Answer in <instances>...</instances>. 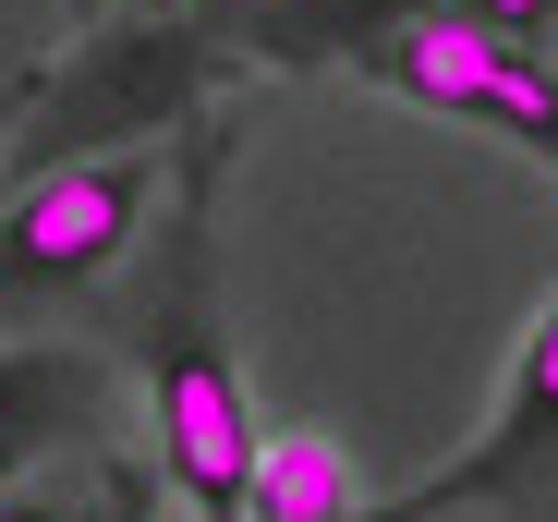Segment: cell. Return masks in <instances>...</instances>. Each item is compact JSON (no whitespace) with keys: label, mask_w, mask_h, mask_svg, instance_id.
Returning a JSON list of instances; mask_svg holds the SVG:
<instances>
[{"label":"cell","mask_w":558,"mask_h":522,"mask_svg":"<svg viewBox=\"0 0 558 522\" xmlns=\"http://www.w3.org/2000/svg\"><path fill=\"white\" fill-rule=\"evenodd\" d=\"M207 170H219V134L182 146V183H170V243H158V304H146V425H158V474L195 522H243V486H255V413H243V377L219 353V268H207Z\"/></svg>","instance_id":"6da1fadb"},{"label":"cell","mask_w":558,"mask_h":522,"mask_svg":"<svg viewBox=\"0 0 558 522\" xmlns=\"http://www.w3.org/2000/svg\"><path fill=\"white\" fill-rule=\"evenodd\" d=\"M134 13H158V25H170V13H195V0H134Z\"/></svg>","instance_id":"52a82bcc"},{"label":"cell","mask_w":558,"mask_h":522,"mask_svg":"<svg viewBox=\"0 0 558 522\" xmlns=\"http://www.w3.org/2000/svg\"><path fill=\"white\" fill-rule=\"evenodd\" d=\"M449 13H474V25H498V37H558V0H449Z\"/></svg>","instance_id":"5b68a950"},{"label":"cell","mask_w":558,"mask_h":522,"mask_svg":"<svg viewBox=\"0 0 558 522\" xmlns=\"http://www.w3.org/2000/svg\"><path fill=\"white\" fill-rule=\"evenodd\" d=\"M0 522H98V510L61 498V486H0Z\"/></svg>","instance_id":"8992f818"},{"label":"cell","mask_w":558,"mask_h":522,"mask_svg":"<svg viewBox=\"0 0 558 522\" xmlns=\"http://www.w3.org/2000/svg\"><path fill=\"white\" fill-rule=\"evenodd\" d=\"M243 522H377L364 510V462L328 438V425H279V438L255 450Z\"/></svg>","instance_id":"277c9868"},{"label":"cell","mask_w":558,"mask_h":522,"mask_svg":"<svg viewBox=\"0 0 558 522\" xmlns=\"http://www.w3.org/2000/svg\"><path fill=\"white\" fill-rule=\"evenodd\" d=\"M158 207V158L146 146H98V158H37L13 170V207H0V304L37 292H85L110 280L134 231Z\"/></svg>","instance_id":"7a4b0ae2"},{"label":"cell","mask_w":558,"mask_h":522,"mask_svg":"<svg viewBox=\"0 0 558 522\" xmlns=\"http://www.w3.org/2000/svg\"><path fill=\"white\" fill-rule=\"evenodd\" d=\"M546 462H558V292H546V316L522 328V353H510V389H498V413H486V438L461 450L449 474H425L413 498H389L377 522H449V510L522 498Z\"/></svg>","instance_id":"3957f363"}]
</instances>
